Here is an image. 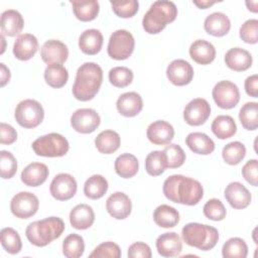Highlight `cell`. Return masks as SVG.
Here are the masks:
<instances>
[{
	"mask_svg": "<svg viewBox=\"0 0 258 258\" xmlns=\"http://www.w3.org/2000/svg\"><path fill=\"white\" fill-rule=\"evenodd\" d=\"M162 190L169 201L186 206L199 204L204 197V188L201 182L181 174L168 176L163 182Z\"/></svg>",
	"mask_w": 258,
	"mask_h": 258,
	"instance_id": "1",
	"label": "cell"
},
{
	"mask_svg": "<svg viewBox=\"0 0 258 258\" xmlns=\"http://www.w3.org/2000/svg\"><path fill=\"white\" fill-rule=\"evenodd\" d=\"M102 82V68L96 62H85L77 71L72 89L73 95L79 101H90L98 94Z\"/></svg>",
	"mask_w": 258,
	"mask_h": 258,
	"instance_id": "2",
	"label": "cell"
},
{
	"mask_svg": "<svg viewBox=\"0 0 258 258\" xmlns=\"http://www.w3.org/2000/svg\"><path fill=\"white\" fill-rule=\"evenodd\" d=\"M64 223L58 217H48L30 223L26 230L27 240L36 247H44L59 238L64 231Z\"/></svg>",
	"mask_w": 258,
	"mask_h": 258,
	"instance_id": "3",
	"label": "cell"
},
{
	"mask_svg": "<svg viewBox=\"0 0 258 258\" xmlns=\"http://www.w3.org/2000/svg\"><path fill=\"white\" fill-rule=\"evenodd\" d=\"M176 16L177 8L172 1H155L143 16V29L149 34H157L161 32L168 23L174 21Z\"/></svg>",
	"mask_w": 258,
	"mask_h": 258,
	"instance_id": "4",
	"label": "cell"
},
{
	"mask_svg": "<svg viewBox=\"0 0 258 258\" xmlns=\"http://www.w3.org/2000/svg\"><path fill=\"white\" fill-rule=\"evenodd\" d=\"M183 242L199 250L213 249L219 240V232L215 227L200 223H188L181 230Z\"/></svg>",
	"mask_w": 258,
	"mask_h": 258,
	"instance_id": "5",
	"label": "cell"
},
{
	"mask_svg": "<svg viewBox=\"0 0 258 258\" xmlns=\"http://www.w3.org/2000/svg\"><path fill=\"white\" fill-rule=\"evenodd\" d=\"M70 148L66 137L58 133H48L35 139L32 149L38 156L60 157L68 153Z\"/></svg>",
	"mask_w": 258,
	"mask_h": 258,
	"instance_id": "6",
	"label": "cell"
},
{
	"mask_svg": "<svg viewBox=\"0 0 258 258\" xmlns=\"http://www.w3.org/2000/svg\"><path fill=\"white\" fill-rule=\"evenodd\" d=\"M14 117L21 127L32 129L42 122L44 118V111L38 101L26 99L18 103L15 108Z\"/></svg>",
	"mask_w": 258,
	"mask_h": 258,
	"instance_id": "7",
	"label": "cell"
},
{
	"mask_svg": "<svg viewBox=\"0 0 258 258\" xmlns=\"http://www.w3.org/2000/svg\"><path fill=\"white\" fill-rule=\"evenodd\" d=\"M135 47V40L133 35L125 29H118L114 31L108 42L107 52L109 56L116 60L127 59L133 52Z\"/></svg>",
	"mask_w": 258,
	"mask_h": 258,
	"instance_id": "8",
	"label": "cell"
},
{
	"mask_svg": "<svg viewBox=\"0 0 258 258\" xmlns=\"http://www.w3.org/2000/svg\"><path fill=\"white\" fill-rule=\"evenodd\" d=\"M215 103L222 109H232L240 101V91L236 84L230 81H221L217 83L212 91Z\"/></svg>",
	"mask_w": 258,
	"mask_h": 258,
	"instance_id": "9",
	"label": "cell"
},
{
	"mask_svg": "<svg viewBox=\"0 0 258 258\" xmlns=\"http://www.w3.org/2000/svg\"><path fill=\"white\" fill-rule=\"evenodd\" d=\"M39 208L37 197L29 191L16 194L10 202L11 213L19 219H28L36 214Z\"/></svg>",
	"mask_w": 258,
	"mask_h": 258,
	"instance_id": "10",
	"label": "cell"
},
{
	"mask_svg": "<svg viewBox=\"0 0 258 258\" xmlns=\"http://www.w3.org/2000/svg\"><path fill=\"white\" fill-rule=\"evenodd\" d=\"M101 118L96 110L83 108L76 110L71 117V125L74 130L82 134L94 132L100 125Z\"/></svg>",
	"mask_w": 258,
	"mask_h": 258,
	"instance_id": "11",
	"label": "cell"
},
{
	"mask_svg": "<svg viewBox=\"0 0 258 258\" xmlns=\"http://www.w3.org/2000/svg\"><path fill=\"white\" fill-rule=\"evenodd\" d=\"M78 184L75 177L70 173H58L50 182V195L57 201H68L77 192Z\"/></svg>",
	"mask_w": 258,
	"mask_h": 258,
	"instance_id": "12",
	"label": "cell"
},
{
	"mask_svg": "<svg viewBox=\"0 0 258 258\" xmlns=\"http://www.w3.org/2000/svg\"><path fill=\"white\" fill-rule=\"evenodd\" d=\"M211 115V106L206 99L191 100L183 110V119L190 126L203 125Z\"/></svg>",
	"mask_w": 258,
	"mask_h": 258,
	"instance_id": "13",
	"label": "cell"
},
{
	"mask_svg": "<svg viewBox=\"0 0 258 258\" xmlns=\"http://www.w3.org/2000/svg\"><path fill=\"white\" fill-rule=\"evenodd\" d=\"M166 77L174 86H185L194 79V69L188 61L177 58L167 66Z\"/></svg>",
	"mask_w": 258,
	"mask_h": 258,
	"instance_id": "14",
	"label": "cell"
},
{
	"mask_svg": "<svg viewBox=\"0 0 258 258\" xmlns=\"http://www.w3.org/2000/svg\"><path fill=\"white\" fill-rule=\"evenodd\" d=\"M106 210L114 219L124 220L131 214L132 203L126 194L116 191L107 199Z\"/></svg>",
	"mask_w": 258,
	"mask_h": 258,
	"instance_id": "15",
	"label": "cell"
},
{
	"mask_svg": "<svg viewBox=\"0 0 258 258\" xmlns=\"http://www.w3.org/2000/svg\"><path fill=\"white\" fill-rule=\"evenodd\" d=\"M224 196L230 206L236 210L247 208L252 200L250 191L239 181L230 182L225 188Z\"/></svg>",
	"mask_w": 258,
	"mask_h": 258,
	"instance_id": "16",
	"label": "cell"
},
{
	"mask_svg": "<svg viewBox=\"0 0 258 258\" xmlns=\"http://www.w3.org/2000/svg\"><path fill=\"white\" fill-rule=\"evenodd\" d=\"M40 56L42 60L47 63L62 64L69 56L68 46L56 39H49L43 43L40 49Z\"/></svg>",
	"mask_w": 258,
	"mask_h": 258,
	"instance_id": "17",
	"label": "cell"
},
{
	"mask_svg": "<svg viewBox=\"0 0 258 258\" xmlns=\"http://www.w3.org/2000/svg\"><path fill=\"white\" fill-rule=\"evenodd\" d=\"M148 140L155 145L168 144L174 136V129L171 124L163 120H157L149 124L146 131Z\"/></svg>",
	"mask_w": 258,
	"mask_h": 258,
	"instance_id": "18",
	"label": "cell"
},
{
	"mask_svg": "<svg viewBox=\"0 0 258 258\" xmlns=\"http://www.w3.org/2000/svg\"><path fill=\"white\" fill-rule=\"evenodd\" d=\"M156 249L162 257L178 256L182 250V242L175 232L163 233L156 239Z\"/></svg>",
	"mask_w": 258,
	"mask_h": 258,
	"instance_id": "19",
	"label": "cell"
},
{
	"mask_svg": "<svg viewBox=\"0 0 258 258\" xmlns=\"http://www.w3.org/2000/svg\"><path fill=\"white\" fill-rule=\"evenodd\" d=\"M38 49L37 38L30 33H23L17 36L13 44V54L19 60H28Z\"/></svg>",
	"mask_w": 258,
	"mask_h": 258,
	"instance_id": "20",
	"label": "cell"
},
{
	"mask_svg": "<svg viewBox=\"0 0 258 258\" xmlns=\"http://www.w3.org/2000/svg\"><path fill=\"white\" fill-rule=\"evenodd\" d=\"M116 107L122 116L134 117L141 112L143 108V101L138 93L127 92L118 98Z\"/></svg>",
	"mask_w": 258,
	"mask_h": 258,
	"instance_id": "21",
	"label": "cell"
},
{
	"mask_svg": "<svg viewBox=\"0 0 258 258\" xmlns=\"http://www.w3.org/2000/svg\"><path fill=\"white\" fill-rule=\"evenodd\" d=\"M253 62L251 53L241 47L230 48L225 54V63L235 72L247 71Z\"/></svg>",
	"mask_w": 258,
	"mask_h": 258,
	"instance_id": "22",
	"label": "cell"
},
{
	"mask_svg": "<svg viewBox=\"0 0 258 258\" xmlns=\"http://www.w3.org/2000/svg\"><path fill=\"white\" fill-rule=\"evenodd\" d=\"M95 221V213L91 206L79 204L70 213V223L77 230L89 229Z\"/></svg>",
	"mask_w": 258,
	"mask_h": 258,
	"instance_id": "23",
	"label": "cell"
},
{
	"mask_svg": "<svg viewBox=\"0 0 258 258\" xmlns=\"http://www.w3.org/2000/svg\"><path fill=\"white\" fill-rule=\"evenodd\" d=\"M204 28L207 33L216 37H221L230 31L231 21L225 13L214 12L206 17Z\"/></svg>",
	"mask_w": 258,
	"mask_h": 258,
	"instance_id": "24",
	"label": "cell"
},
{
	"mask_svg": "<svg viewBox=\"0 0 258 258\" xmlns=\"http://www.w3.org/2000/svg\"><path fill=\"white\" fill-rule=\"evenodd\" d=\"M48 168L44 163L32 162L21 172V181L27 186H39L48 177Z\"/></svg>",
	"mask_w": 258,
	"mask_h": 258,
	"instance_id": "25",
	"label": "cell"
},
{
	"mask_svg": "<svg viewBox=\"0 0 258 258\" xmlns=\"http://www.w3.org/2000/svg\"><path fill=\"white\" fill-rule=\"evenodd\" d=\"M24 20L22 15L14 9H8L2 12L0 27L3 35L15 36L22 31Z\"/></svg>",
	"mask_w": 258,
	"mask_h": 258,
	"instance_id": "26",
	"label": "cell"
},
{
	"mask_svg": "<svg viewBox=\"0 0 258 258\" xmlns=\"http://www.w3.org/2000/svg\"><path fill=\"white\" fill-rule=\"evenodd\" d=\"M103 34L100 30L87 29L79 37V47L85 54L94 55L100 52L103 45Z\"/></svg>",
	"mask_w": 258,
	"mask_h": 258,
	"instance_id": "27",
	"label": "cell"
},
{
	"mask_svg": "<svg viewBox=\"0 0 258 258\" xmlns=\"http://www.w3.org/2000/svg\"><path fill=\"white\" fill-rule=\"evenodd\" d=\"M189 55L199 64H209L216 57V48L211 42L198 39L190 44Z\"/></svg>",
	"mask_w": 258,
	"mask_h": 258,
	"instance_id": "28",
	"label": "cell"
},
{
	"mask_svg": "<svg viewBox=\"0 0 258 258\" xmlns=\"http://www.w3.org/2000/svg\"><path fill=\"white\" fill-rule=\"evenodd\" d=\"M187 147L197 154L208 155L215 150L214 141L205 133L191 132L185 138Z\"/></svg>",
	"mask_w": 258,
	"mask_h": 258,
	"instance_id": "29",
	"label": "cell"
},
{
	"mask_svg": "<svg viewBox=\"0 0 258 258\" xmlns=\"http://www.w3.org/2000/svg\"><path fill=\"white\" fill-rule=\"evenodd\" d=\"M121 144L120 135L113 130H104L95 139L96 148L100 153L111 154L118 150Z\"/></svg>",
	"mask_w": 258,
	"mask_h": 258,
	"instance_id": "30",
	"label": "cell"
},
{
	"mask_svg": "<svg viewBox=\"0 0 258 258\" xmlns=\"http://www.w3.org/2000/svg\"><path fill=\"white\" fill-rule=\"evenodd\" d=\"M114 168L119 176L123 178H131L138 172V159L131 153H123L115 159Z\"/></svg>",
	"mask_w": 258,
	"mask_h": 258,
	"instance_id": "31",
	"label": "cell"
},
{
	"mask_svg": "<svg viewBox=\"0 0 258 258\" xmlns=\"http://www.w3.org/2000/svg\"><path fill=\"white\" fill-rule=\"evenodd\" d=\"M213 133L219 139H228L234 136L237 132V125L235 120L229 115H219L216 117L211 125Z\"/></svg>",
	"mask_w": 258,
	"mask_h": 258,
	"instance_id": "32",
	"label": "cell"
},
{
	"mask_svg": "<svg viewBox=\"0 0 258 258\" xmlns=\"http://www.w3.org/2000/svg\"><path fill=\"white\" fill-rule=\"evenodd\" d=\"M153 220L161 228H173L179 223V214L168 205H160L153 212Z\"/></svg>",
	"mask_w": 258,
	"mask_h": 258,
	"instance_id": "33",
	"label": "cell"
},
{
	"mask_svg": "<svg viewBox=\"0 0 258 258\" xmlns=\"http://www.w3.org/2000/svg\"><path fill=\"white\" fill-rule=\"evenodd\" d=\"M75 16L83 21L88 22L94 20L100 10V5L97 0L90 1H71Z\"/></svg>",
	"mask_w": 258,
	"mask_h": 258,
	"instance_id": "34",
	"label": "cell"
},
{
	"mask_svg": "<svg viewBox=\"0 0 258 258\" xmlns=\"http://www.w3.org/2000/svg\"><path fill=\"white\" fill-rule=\"evenodd\" d=\"M44 80L51 88H61L69 80L68 70L60 63L47 64L44 70Z\"/></svg>",
	"mask_w": 258,
	"mask_h": 258,
	"instance_id": "35",
	"label": "cell"
},
{
	"mask_svg": "<svg viewBox=\"0 0 258 258\" xmlns=\"http://www.w3.org/2000/svg\"><path fill=\"white\" fill-rule=\"evenodd\" d=\"M107 179L100 174H94L89 177L84 184V194L91 200L101 199L108 190Z\"/></svg>",
	"mask_w": 258,
	"mask_h": 258,
	"instance_id": "36",
	"label": "cell"
},
{
	"mask_svg": "<svg viewBox=\"0 0 258 258\" xmlns=\"http://www.w3.org/2000/svg\"><path fill=\"white\" fill-rule=\"evenodd\" d=\"M167 167L166 156L163 151L154 150L148 153L145 158L146 172L151 176H158L162 174Z\"/></svg>",
	"mask_w": 258,
	"mask_h": 258,
	"instance_id": "37",
	"label": "cell"
},
{
	"mask_svg": "<svg viewBox=\"0 0 258 258\" xmlns=\"http://www.w3.org/2000/svg\"><path fill=\"white\" fill-rule=\"evenodd\" d=\"M239 120L242 126L249 131L256 130L258 127V103L247 102L239 112Z\"/></svg>",
	"mask_w": 258,
	"mask_h": 258,
	"instance_id": "38",
	"label": "cell"
},
{
	"mask_svg": "<svg viewBox=\"0 0 258 258\" xmlns=\"http://www.w3.org/2000/svg\"><path fill=\"white\" fill-rule=\"evenodd\" d=\"M222 255L224 258H246L248 255V246L242 238H230L223 245Z\"/></svg>",
	"mask_w": 258,
	"mask_h": 258,
	"instance_id": "39",
	"label": "cell"
},
{
	"mask_svg": "<svg viewBox=\"0 0 258 258\" xmlns=\"http://www.w3.org/2000/svg\"><path fill=\"white\" fill-rule=\"evenodd\" d=\"M2 247L9 254H17L22 249L21 238L16 230L10 227L3 228L0 232Z\"/></svg>",
	"mask_w": 258,
	"mask_h": 258,
	"instance_id": "40",
	"label": "cell"
},
{
	"mask_svg": "<svg viewBox=\"0 0 258 258\" xmlns=\"http://www.w3.org/2000/svg\"><path fill=\"white\" fill-rule=\"evenodd\" d=\"M246 155V147L240 141H233L224 146L222 156L226 163L236 165L240 163Z\"/></svg>",
	"mask_w": 258,
	"mask_h": 258,
	"instance_id": "41",
	"label": "cell"
},
{
	"mask_svg": "<svg viewBox=\"0 0 258 258\" xmlns=\"http://www.w3.org/2000/svg\"><path fill=\"white\" fill-rule=\"evenodd\" d=\"M85 243L82 236L70 234L62 242V254L68 258H79L84 254Z\"/></svg>",
	"mask_w": 258,
	"mask_h": 258,
	"instance_id": "42",
	"label": "cell"
},
{
	"mask_svg": "<svg viewBox=\"0 0 258 258\" xmlns=\"http://www.w3.org/2000/svg\"><path fill=\"white\" fill-rule=\"evenodd\" d=\"M109 81L116 88H125L133 81V72L126 67H115L109 71Z\"/></svg>",
	"mask_w": 258,
	"mask_h": 258,
	"instance_id": "43",
	"label": "cell"
},
{
	"mask_svg": "<svg viewBox=\"0 0 258 258\" xmlns=\"http://www.w3.org/2000/svg\"><path fill=\"white\" fill-rule=\"evenodd\" d=\"M166 156L167 167L177 168L180 167L185 161V153L183 149L177 144H169L162 150Z\"/></svg>",
	"mask_w": 258,
	"mask_h": 258,
	"instance_id": "44",
	"label": "cell"
},
{
	"mask_svg": "<svg viewBox=\"0 0 258 258\" xmlns=\"http://www.w3.org/2000/svg\"><path fill=\"white\" fill-rule=\"evenodd\" d=\"M110 3L114 13L121 18L133 17L139 9V2L136 0L111 1Z\"/></svg>",
	"mask_w": 258,
	"mask_h": 258,
	"instance_id": "45",
	"label": "cell"
},
{
	"mask_svg": "<svg viewBox=\"0 0 258 258\" xmlns=\"http://www.w3.org/2000/svg\"><path fill=\"white\" fill-rule=\"evenodd\" d=\"M203 212L204 215L212 221H222L226 218L227 215V211L224 204L218 199L209 200L205 204Z\"/></svg>",
	"mask_w": 258,
	"mask_h": 258,
	"instance_id": "46",
	"label": "cell"
},
{
	"mask_svg": "<svg viewBox=\"0 0 258 258\" xmlns=\"http://www.w3.org/2000/svg\"><path fill=\"white\" fill-rule=\"evenodd\" d=\"M0 169L1 177L8 179L14 176L17 171V161L14 155L6 150L0 151Z\"/></svg>",
	"mask_w": 258,
	"mask_h": 258,
	"instance_id": "47",
	"label": "cell"
},
{
	"mask_svg": "<svg viewBox=\"0 0 258 258\" xmlns=\"http://www.w3.org/2000/svg\"><path fill=\"white\" fill-rule=\"evenodd\" d=\"M241 39L250 44H255L258 41V20L248 19L246 20L239 31Z\"/></svg>",
	"mask_w": 258,
	"mask_h": 258,
	"instance_id": "48",
	"label": "cell"
},
{
	"mask_svg": "<svg viewBox=\"0 0 258 258\" xmlns=\"http://www.w3.org/2000/svg\"><path fill=\"white\" fill-rule=\"evenodd\" d=\"M91 258L93 257H98V258H105V257H110V258H119L121 257V250L120 247L111 241L104 242L100 245H98L93 252L89 255Z\"/></svg>",
	"mask_w": 258,
	"mask_h": 258,
	"instance_id": "49",
	"label": "cell"
},
{
	"mask_svg": "<svg viewBox=\"0 0 258 258\" xmlns=\"http://www.w3.org/2000/svg\"><path fill=\"white\" fill-rule=\"evenodd\" d=\"M242 175L247 182L253 186L258 184V161L256 159H250L242 167Z\"/></svg>",
	"mask_w": 258,
	"mask_h": 258,
	"instance_id": "50",
	"label": "cell"
},
{
	"mask_svg": "<svg viewBox=\"0 0 258 258\" xmlns=\"http://www.w3.org/2000/svg\"><path fill=\"white\" fill-rule=\"evenodd\" d=\"M150 247L143 242H135L128 248V257L130 258H151Z\"/></svg>",
	"mask_w": 258,
	"mask_h": 258,
	"instance_id": "51",
	"label": "cell"
},
{
	"mask_svg": "<svg viewBox=\"0 0 258 258\" xmlns=\"http://www.w3.org/2000/svg\"><path fill=\"white\" fill-rule=\"evenodd\" d=\"M17 139L16 130L9 124L1 122L0 124V143L10 145Z\"/></svg>",
	"mask_w": 258,
	"mask_h": 258,
	"instance_id": "52",
	"label": "cell"
},
{
	"mask_svg": "<svg viewBox=\"0 0 258 258\" xmlns=\"http://www.w3.org/2000/svg\"><path fill=\"white\" fill-rule=\"evenodd\" d=\"M244 87L248 96L258 98V76L256 74L248 77L245 80Z\"/></svg>",
	"mask_w": 258,
	"mask_h": 258,
	"instance_id": "53",
	"label": "cell"
},
{
	"mask_svg": "<svg viewBox=\"0 0 258 258\" xmlns=\"http://www.w3.org/2000/svg\"><path fill=\"white\" fill-rule=\"evenodd\" d=\"M10 71L9 69L3 63H0V87H4L10 81Z\"/></svg>",
	"mask_w": 258,
	"mask_h": 258,
	"instance_id": "54",
	"label": "cell"
},
{
	"mask_svg": "<svg viewBox=\"0 0 258 258\" xmlns=\"http://www.w3.org/2000/svg\"><path fill=\"white\" fill-rule=\"evenodd\" d=\"M215 3H217V1H194V4L201 9H207Z\"/></svg>",
	"mask_w": 258,
	"mask_h": 258,
	"instance_id": "55",
	"label": "cell"
},
{
	"mask_svg": "<svg viewBox=\"0 0 258 258\" xmlns=\"http://www.w3.org/2000/svg\"><path fill=\"white\" fill-rule=\"evenodd\" d=\"M257 5H258L257 1H246V6L248 7V10H250L254 13H256L258 11Z\"/></svg>",
	"mask_w": 258,
	"mask_h": 258,
	"instance_id": "56",
	"label": "cell"
}]
</instances>
